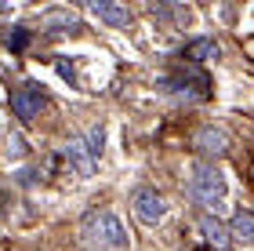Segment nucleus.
<instances>
[{
    "label": "nucleus",
    "mask_w": 254,
    "mask_h": 251,
    "mask_svg": "<svg viewBox=\"0 0 254 251\" xmlns=\"http://www.w3.org/2000/svg\"><path fill=\"white\" fill-rule=\"evenodd\" d=\"M84 230H87V237H91L98 248H113V251H124V248H127V233H124V226H120V219H117L113 211H95V215H87Z\"/></svg>",
    "instance_id": "obj_1"
},
{
    "label": "nucleus",
    "mask_w": 254,
    "mask_h": 251,
    "mask_svg": "<svg viewBox=\"0 0 254 251\" xmlns=\"http://www.w3.org/2000/svg\"><path fill=\"white\" fill-rule=\"evenodd\" d=\"M189 193L200 204H207V208H218V204L225 200V175L211 164H200L192 171V182H189Z\"/></svg>",
    "instance_id": "obj_2"
},
{
    "label": "nucleus",
    "mask_w": 254,
    "mask_h": 251,
    "mask_svg": "<svg viewBox=\"0 0 254 251\" xmlns=\"http://www.w3.org/2000/svg\"><path fill=\"white\" fill-rule=\"evenodd\" d=\"M131 204H134V215L142 222H149V226H156L164 219V211H167V204H164V197H160L156 189H138L131 197Z\"/></svg>",
    "instance_id": "obj_3"
},
{
    "label": "nucleus",
    "mask_w": 254,
    "mask_h": 251,
    "mask_svg": "<svg viewBox=\"0 0 254 251\" xmlns=\"http://www.w3.org/2000/svg\"><path fill=\"white\" fill-rule=\"evenodd\" d=\"M40 106H44V95H40L37 84H26V87L11 91V109H15V117L33 120V117L40 113Z\"/></svg>",
    "instance_id": "obj_4"
},
{
    "label": "nucleus",
    "mask_w": 254,
    "mask_h": 251,
    "mask_svg": "<svg viewBox=\"0 0 254 251\" xmlns=\"http://www.w3.org/2000/svg\"><path fill=\"white\" fill-rule=\"evenodd\" d=\"M87 7L95 11V15L106 22V26H117V29H124L127 22H131V11H127L120 0H87Z\"/></svg>",
    "instance_id": "obj_5"
},
{
    "label": "nucleus",
    "mask_w": 254,
    "mask_h": 251,
    "mask_svg": "<svg viewBox=\"0 0 254 251\" xmlns=\"http://www.w3.org/2000/svg\"><path fill=\"white\" fill-rule=\"evenodd\" d=\"M65 161L76 167V175H91L98 157L91 153V146H87L84 139H69V142H65Z\"/></svg>",
    "instance_id": "obj_6"
},
{
    "label": "nucleus",
    "mask_w": 254,
    "mask_h": 251,
    "mask_svg": "<svg viewBox=\"0 0 254 251\" xmlns=\"http://www.w3.org/2000/svg\"><path fill=\"white\" fill-rule=\"evenodd\" d=\"M40 29L44 33H76L80 18L73 15V11H44L40 15Z\"/></svg>",
    "instance_id": "obj_7"
},
{
    "label": "nucleus",
    "mask_w": 254,
    "mask_h": 251,
    "mask_svg": "<svg viewBox=\"0 0 254 251\" xmlns=\"http://www.w3.org/2000/svg\"><path fill=\"white\" fill-rule=\"evenodd\" d=\"M200 233L207 237V244H214V251H225L229 241H233L229 226H222V222L214 219V215H200Z\"/></svg>",
    "instance_id": "obj_8"
},
{
    "label": "nucleus",
    "mask_w": 254,
    "mask_h": 251,
    "mask_svg": "<svg viewBox=\"0 0 254 251\" xmlns=\"http://www.w3.org/2000/svg\"><path fill=\"white\" fill-rule=\"evenodd\" d=\"M196 146H200V153H207V157H222V153L229 150V139H225L222 128H200Z\"/></svg>",
    "instance_id": "obj_9"
},
{
    "label": "nucleus",
    "mask_w": 254,
    "mask_h": 251,
    "mask_svg": "<svg viewBox=\"0 0 254 251\" xmlns=\"http://www.w3.org/2000/svg\"><path fill=\"white\" fill-rule=\"evenodd\" d=\"M229 233H233L240 244L254 248V215H247V211H236V215H233V222H229Z\"/></svg>",
    "instance_id": "obj_10"
},
{
    "label": "nucleus",
    "mask_w": 254,
    "mask_h": 251,
    "mask_svg": "<svg viewBox=\"0 0 254 251\" xmlns=\"http://www.w3.org/2000/svg\"><path fill=\"white\" fill-rule=\"evenodd\" d=\"M186 59H192V62H207V59H218V44H214V40H196V44H189Z\"/></svg>",
    "instance_id": "obj_11"
},
{
    "label": "nucleus",
    "mask_w": 254,
    "mask_h": 251,
    "mask_svg": "<svg viewBox=\"0 0 254 251\" xmlns=\"http://www.w3.org/2000/svg\"><path fill=\"white\" fill-rule=\"evenodd\" d=\"M26 44H29V33L26 29H11V37H7V48L11 51H26Z\"/></svg>",
    "instance_id": "obj_12"
},
{
    "label": "nucleus",
    "mask_w": 254,
    "mask_h": 251,
    "mask_svg": "<svg viewBox=\"0 0 254 251\" xmlns=\"http://www.w3.org/2000/svg\"><path fill=\"white\" fill-rule=\"evenodd\" d=\"M11 157H22V139H11Z\"/></svg>",
    "instance_id": "obj_13"
},
{
    "label": "nucleus",
    "mask_w": 254,
    "mask_h": 251,
    "mask_svg": "<svg viewBox=\"0 0 254 251\" xmlns=\"http://www.w3.org/2000/svg\"><path fill=\"white\" fill-rule=\"evenodd\" d=\"M4 11H7V4H4V0H0V15H4Z\"/></svg>",
    "instance_id": "obj_14"
}]
</instances>
